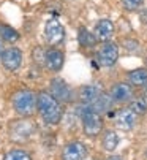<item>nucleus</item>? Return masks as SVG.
I'll list each match as a JSON object with an SVG mask.
<instances>
[{
	"instance_id": "nucleus-1",
	"label": "nucleus",
	"mask_w": 147,
	"mask_h": 160,
	"mask_svg": "<svg viewBox=\"0 0 147 160\" xmlns=\"http://www.w3.org/2000/svg\"><path fill=\"white\" fill-rule=\"evenodd\" d=\"M38 98V112L47 125H57L62 119L60 102L51 92H40Z\"/></svg>"
},
{
	"instance_id": "nucleus-2",
	"label": "nucleus",
	"mask_w": 147,
	"mask_h": 160,
	"mask_svg": "<svg viewBox=\"0 0 147 160\" xmlns=\"http://www.w3.org/2000/svg\"><path fill=\"white\" fill-rule=\"evenodd\" d=\"M11 102H13L14 111L19 114V116H22V118H30V116H33L35 111L38 109L37 94L32 92V90H27V89L17 90V92L13 95Z\"/></svg>"
},
{
	"instance_id": "nucleus-3",
	"label": "nucleus",
	"mask_w": 147,
	"mask_h": 160,
	"mask_svg": "<svg viewBox=\"0 0 147 160\" xmlns=\"http://www.w3.org/2000/svg\"><path fill=\"white\" fill-rule=\"evenodd\" d=\"M8 132H10L11 141L22 144V143H27V141L30 140V136H32L33 132H35V125H33V122H32L30 119L22 118V119L13 121V122L10 124Z\"/></svg>"
},
{
	"instance_id": "nucleus-4",
	"label": "nucleus",
	"mask_w": 147,
	"mask_h": 160,
	"mask_svg": "<svg viewBox=\"0 0 147 160\" xmlns=\"http://www.w3.org/2000/svg\"><path fill=\"white\" fill-rule=\"evenodd\" d=\"M82 128L87 136H98L103 130V118L100 116V112H96L90 108V105H86L82 114Z\"/></svg>"
},
{
	"instance_id": "nucleus-5",
	"label": "nucleus",
	"mask_w": 147,
	"mask_h": 160,
	"mask_svg": "<svg viewBox=\"0 0 147 160\" xmlns=\"http://www.w3.org/2000/svg\"><path fill=\"white\" fill-rule=\"evenodd\" d=\"M119 59V46L112 41H105L96 51V62L101 67H112Z\"/></svg>"
},
{
	"instance_id": "nucleus-6",
	"label": "nucleus",
	"mask_w": 147,
	"mask_h": 160,
	"mask_svg": "<svg viewBox=\"0 0 147 160\" xmlns=\"http://www.w3.org/2000/svg\"><path fill=\"white\" fill-rule=\"evenodd\" d=\"M44 38L49 44H60L65 38V30L57 19H49L44 26Z\"/></svg>"
},
{
	"instance_id": "nucleus-7",
	"label": "nucleus",
	"mask_w": 147,
	"mask_h": 160,
	"mask_svg": "<svg viewBox=\"0 0 147 160\" xmlns=\"http://www.w3.org/2000/svg\"><path fill=\"white\" fill-rule=\"evenodd\" d=\"M138 122V114L128 106V108H122L117 111L115 114V125L120 128V130H131Z\"/></svg>"
},
{
	"instance_id": "nucleus-8",
	"label": "nucleus",
	"mask_w": 147,
	"mask_h": 160,
	"mask_svg": "<svg viewBox=\"0 0 147 160\" xmlns=\"http://www.w3.org/2000/svg\"><path fill=\"white\" fill-rule=\"evenodd\" d=\"M109 95L114 103H130L133 100V87L128 82H115L111 87Z\"/></svg>"
},
{
	"instance_id": "nucleus-9",
	"label": "nucleus",
	"mask_w": 147,
	"mask_h": 160,
	"mask_svg": "<svg viewBox=\"0 0 147 160\" xmlns=\"http://www.w3.org/2000/svg\"><path fill=\"white\" fill-rule=\"evenodd\" d=\"M87 155V148L81 141L68 143L62 151V160H84Z\"/></svg>"
},
{
	"instance_id": "nucleus-10",
	"label": "nucleus",
	"mask_w": 147,
	"mask_h": 160,
	"mask_svg": "<svg viewBox=\"0 0 147 160\" xmlns=\"http://www.w3.org/2000/svg\"><path fill=\"white\" fill-rule=\"evenodd\" d=\"M22 63V52L17 48H7L2 56V65L10 72H16Z\"/></svg>"
},
{
	"instance_id": "nucleus-11",
	"label": "nucleus",
	"mask_w": 147,
	"mask_h": 160,
	"mask_svg": "<svg viewBox=\"0 0 147 160\" xmlns=\"http://www.w3.org/2000/svg\"><path fill=\"white\" fill-rule=\"evenodd\" d=\"M49 87H51V94L62 103V102H70L71 100V89L68 87V84L60 79V78H54L49 82Z\"/></svg>"
},
{
	"instance_id": "nucleus-12",
	"label": "nucleus",
	"mask_w": 147,
	"mask_h": 160,
	"mask_svg": "<svg viewBox=\"0 0 147 160\" xmlns=\"http://www.w3.org/2000/svg\"><path fill=\"white\" fill-rule=\"evenodd\" d=\"M114 24L109 21V19H101V21H98L96 22V26H95V30H93V35L96 38V41H109L114 35Z\"/></svg>"
},
{
	"instance_id": "nucleus-13",
	"label": "nucleus",
	"mask_w": 147,
	"mask_h": 160,
	"mask_svg": "<svg viewBox=\"0 0 147 160\" xmlns=\"http://www.w3.org/2000/svg\"><path fill=\"white\" fill-rule=\"evenodd\" d=\"M65 56L59 49H47L44 52V65L52 72H60V68L63 67Z\"/></svg>"
},
{
	"instance_id": "nucleus-14",
	"label": "nucleus",
	"mask_w": 147,
	"mask_h": 160,
	"mask_svg": "<svg viewBox=\"0 0 147 160\" xmlns=\"http://www.w3.org/2000/svg\"><path fill=\"white\" fill-rule=\"evenodd\" d=\"M101 94H103V90L98 87V86H95V84L82 86L81 90H79V97H81V100H82L84 105H92Z\"/></svg>"
},
{
	"instance_id": "nucleus-15",
	"label": "nucleus",
	"mask_w": 147,
	"mask_h": 160,
	"mask_svg": "<svg viewBox=\"0 0 147 160\" xmlns=\"http://www.w3.org/2000/svg\"><path fill=\"white\" fill-rule=\"evenodd\" d=\"M103 149L106 152H114L115 148L119 146V135L114 130H106L103 135Z\"/></svg>"
},
{
	"instance_id": "nucleus-16",
	"label": "nucleus",
	"mask_w": 147,
	"mask_h": 160,
	"mask_svg": "<svg viewBox=\"0 0 147 160\" xmlns=\"http://www.w3.org/2000/svg\"><path fill=\"white\" fill-rule=\"evenodd\" d=\"M114 105V100H112V97L111 95H108V94H101L100 97H98L92 105H90V108L93 109V111H96V112H100V111H108L111 106Z\"/></svg>"
},
{
	"instance_id": "nucleus-17",
	"label": "nucleus",
	"mask_w": 147,
	"mask_h": 160,
	"mask_svg": "<svg viewBox=\"0 0 147 160\" xmlns=\"http://www.w3.org/2000/svg\"><path fill=\"white\" fill-rule=\"evenodd\" d=\"M128 81L131 86H145L147 84V68H136L128 73Z\"/></svg>"
},
{
	"instance_id": "nucleus-18",
	"label": "nucleus",
	"mask_w": 147,
	"mask_h": 160,
	"mask_svg": "<svg viewBox=\"0 0 147 160\" xmlns=\"http://www.w3.org/2000/svg\"><path fill=\"white\" fill-rule=\"evenodd\" d=\"M78 40H79V44H81V46H84V48L93 46V44H95V41H96L95 35H93V33H90V32H89L86 27H81V29H79Z\"/></svg>"
},
{
	"instance_id": "nucleus-19",
	"label": "nucleus",
	"mask_w": 147,
	"mask_h": 160,
	"mask_svg": "<svg viewBox=\"0 0 147 160\" xmlns=\"http://www.w3.org/2000/svg\"><path fill=\"white\" fill-rule=\"evenodd\" d=\"M0 38L8 43H14L19 40V33L10 26H0Z\"/></svg>"
},
{
	"instance_id": "nucleus-20",
	"label": "nucleus",
	"mask_w": 147,
	"mask_h": 160,
	"mask_svg": "<svg viewBox=\"0 0 147 160\" xmlns=\"http://www.w3.org/2000/svg\"><path fill=\"white\" fill-rule=\"evenodd\" d=\"M3 160H32L30 154L26 151H21V149H13L10 152H7V155L3 157Z\"/></svg>"
},
{
	"instance_id": "nucleus-21",
	"label": "nucleus",
	"mask_w": 147,
	"mask_h": 160,
	"mask_svg": "<svg viewBox=\"0 0 147 160\" xmlns=\"http://www.w3.org/2000/svg\"><path fill=\"white\" fill-rule=\"evenodd\" d=\"M130 108L138 116H141V114H145V111H147V102H145V98H135L130 102Z\"/></svg>"
},
{
	"instance_id": "nucleus-22",
	"label": "nucleus",
	"mask_w": 147,
	"mask_h": 160,
	"mask_svg": "<svg viewBox=\"0 0 147 160\" xmlns=\"http://www.w3.org/2000/svg\"><path fill=\"white\" fill-rule=\"evenodd\" d=\"M144 3V0H122V5L127 11H136L138 8H141Z\"/></svg>"
},
{
	"instance_id": "nucleus-23",
	"label": "nucleus",
	"mask_w": 147,
	"mask_h": 160,
	"mask_svg": "<svg viewBox=\"0 0 147 160\" xmlns=\"http://www.w3.org/2000/svg\"><path fill=\"white\" fill-rule=\"evenodd\" d=\"M124 46H125L127 51H130V52H136L138 48H139V43L135 41V40H125V41H124Z\"/></svg>"
},
{
	"instance_id": "nucleus-24",
	"label": "nucleus",
	"mask_w": 147,
	"mask_h": 160,
	"mask_svg": "<svg viewBox=\"0 0 147 160\" xmlns=\"http://www.w3.org/2000/svg\"><path fill=\"white\" fill-rule=\"evenodd\" d=\"M44 52L46 51H43V48L37 46L33 49V60L35 62H40V63H44Z\"/></svg>"
},
{
	"instance_id": "nucleus-25",
	"label": "nucleus",
	"mask_w": 147,
	"mask_h": 160,
	"mask_svg": "<svg viewBox=\"0 0 147 160\" xmlns=\"http://www.w3.org/2000/svg\"><path fill=\"white\" fill-rule=\"evenodd\" d=\"M3 40L0 38V62H2V56H3V52H5V48H3V43H2Z\"/></svg>"
},
{
	"instance_id": "nucleus-26",
	"label": "nucleus",
	"mask_w": 147,
	"mask_h": 160,
	"mask_svg": "<svg viewBox=\"0 0 147 160\" xmlns=\"http://www.w3.org/2000/svg\"><path fill=\"white\" fill-rule=\"evenodd\" d=\"M106 160H124V158L119 157V155H111V157H108Z\"/></svg>"
},
{
	"instance_id": "nucleus-27",
	"label": "nucleus",
	"mask_w": 147,
	"mask_h": 160,
	"mask_svg": "<svg viewBox=\"0 0 147 160\" xmlns=\"http://www.w3.org/2000/svg\"><path fill=\"white\" fill-rule=\"evenodd\" d=\"M145 95H147V84H145Z\"/></svg>"
}]
</instances>
